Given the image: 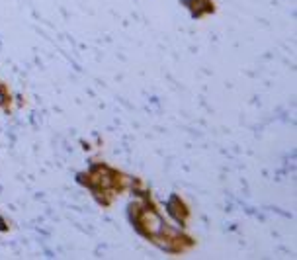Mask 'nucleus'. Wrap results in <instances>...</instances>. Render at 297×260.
Listing matches in <instances>:
<instances>
[{
	"instance_id": "nucleus-5",
	"label": "nucleus",
	"mask_w": 297,
	"mask_h": 260,
	"mask_svg": "<svg viewBox=\"0 0 297 260\" xmlns=\"http://www.w3.org/2000/svg\"><path fill=\"white\" fill-rule=\"evenodd\" d=\"M4 102H6V96H4V92H2V88H0V106H4Z\"/></svg>"
},
{
	"instance_id": "nucleus-2",
	"label": "nucleus",
	"mask_w": 297,
	"mask_h": 260,
	"mask_svg": "<svg viewBox=\"0 0 297 260\" xmlns=\"http://www.w3.org/2000/svg\"><path fill=\"white\" fill-rule=\"evenodd\" d=\"M137 180L127 174H116V188H135Z\"/></svg>"
},
{
	"instance_id": "nucleus-3",
	"label": "nucleus",
	"mask_w": 297,
	"mask_h": 260,
	"mask_svg": "<svg viewBox=\"0 0 297 260\" xmlns=\"http://www.w3.org/2000/svg\"><path fill=\"white\" fill-rule=\"evenodd\" d=\"M174 203H178V197H172V199H170V205H174ZM170 211H172V215H176L178 219H182V217L186 215V211H184V205H180L178 209H170Z\"/></svg>"
},
{
	"instance_id": "nucleus-1",
	"label": "nucleus",
	"mask_w": 297,
	"mask_h": 260,
	"mask_svg": "<svg viewBox=\"0 0 297 260\" xmlns=\"http://www.w3.org/2000/svg\"><path fill=\"white\" fill-rule=\"evenodd\" d=\"M139 227H141V233L145 235V237H155V235H161L163 233V227H165V221H163V217L155 211V209H151V207H147V209H143L141 211V215L137 217V221H135Z\"/></svg>"
},
{
	"instance_id": "nucleus-4",
	"label": "nucleus",
	"mask_w": 297,
	"mask_h": 260,
	"mask_svg": "<svg viewBox=\"0 0 297 260\" xmlns=\"http://www.w3.org/2000/svg\"><path fill=\"white\" fill-rule=\"evenodd\" d=\"M163 235H166L168 239H176V237H182V233H180L178 229H172V227H168V225H165V227H163Z\"/></svg>"
},
{
	"instance_id": "nucleus-6",
	"label": "nucleus",
	"mask_w": 297,
	"mask_h": 260,
	"mask_svg": "<svg viewBox=\"0 0 297 260\" xmlns=\"http://www.w3.org/2000/svg\"><path fill=\"white\" fill-rule=\"evenodd\" d=\"M0 229H4V221L2 219H0Z\"/></svg>"
}]
</instances>
